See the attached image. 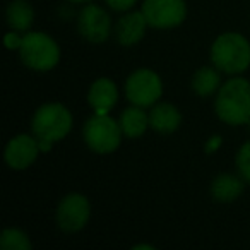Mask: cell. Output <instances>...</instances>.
Segmentation results:
<instances>
[{
  "label": "cell",
  "mask_w": 250,
  "mask_h": 250,
  "mask_svg": "<svg viewBox=\"0 0 250 250\" xmlns=\"http://www.w3.org/2000/svg\"><path fill=\"white\" fill-rule=\"evenodd\" d=\"M216 113L225 124L242 125L250 118V83L243 77H233L225 83L216 98Z\"/></svg>",
  "instance_id": "obj_1"
},
{
  "label": "cell",
  "mask_w": 250,
  "mask_h": 250,
  "mask_svg": "<svg viewBox=\"0 0 250 250\" xmlns=\"http://www.w3.org/2000/svg\"><path fill=\"white\" fill-rule=\"evenodd\" d=\"M211 60L225 74H240L250 65V43L240 33H223L211 46Z\"/></svg>",
  "instance_id": "obj_2"
},
{
  "label": "cell",
  "mask_w": 250,
  "mask_h": 250,
  "mask_svg": "<svg viewBox=\"0 0 250 250\" xmlns=\"http://www.w3.org/2000/svg\"><path fill=\"white\" fill-rule=\"evenodd\" d=\"M72 129V115L63 104L46 103L35 111L31 120V130L38 141H48L55 144L62 141Z\"/></svg>",
  "instance_id": "obj_3"
},
{
  "label": "cell",
  "mask_w": 250,
  "mask_h": 250,
  "mask_svg": "<svg viewBox=\"0 0 250 250\" xmlns=\"http://www.w3.org/2000/svg\"><path fill=\"white\" fill-rule=\"evenodd\" d=\"M19 57L28 69L46 72L52 70L60 60V50L55 40L40 31L26 33L19 46Z\"/></svg>",
  "instance_id": "obj_4"
},
{
  "label": "cell",
  "mask_w": 250,
  "mask_h": 250,
  "mask_svg": "<svg viewBox=\"0 0 250 250\" xmlns=\"http://www.w3.org/2000/svg\"><path fill=\"white\" fill-rule=\"evenodd\" d=\"M122 129L120 124L115 122L106 113H96L83 127V137L86 141L87 147L98 154L113 153L122 141Z\"/></svg>",
  "instance_id": "obj_5"
},
{
  "label": "cell",
  "mask_w": 250,
  "mask_h": 250,
  "mask_svg": "<svg viewBox=\"0 0 250 250\" xmlns=\"http://www.w3.org/2000/svg\"><path fill=\"white\" fill-rule=\"evenodd\" d=\"M163 94V84L154 70L139 69L134 70L125 81V96L132 104L141 108H149Z\"/></svg>",
  "instance_id": "obj_6"
},
{
  "label": "cell",
  "mask_w": 250,
  "mask_h": 250,
  "mask_svg": "<svg viewBox=\"0 0 250 250\" xmlns=\"http://www.w3.org/2000/svg\"><path fill=\"white\" fill-rule=\"evenodd\" d=\"M141 11L151 28L171 29L184 22L187 5L184 0H144Z\"/></svg>",
  "instance_id": "obj_7"
},
{
  "label": "cell",
  "mask_w": 250,
  "mask_h": 250,
  "mask_svg": "<svg viewBox=\"0 0 250 250\" xmlns=\"http://www.w3.org/2000/svg\"><path fill=\"white\" fill-rule=\"evenodd\" d=\"M89 214V201L81 194H69L57 208V223L65 233H76L87 225Z\"/></svg>",
  "instance_id": "obj_8"
},
{
  "label": "cell",
  "mask_w": 250,
  "mask_h": 250,
  "mask_svg": "<svg viewBox=\"0 0 250 250\" xmlns=\"http://www.w3.org/2000/svg\"><path fill=\"white\" fill-rule=\"evenodd\" d=\"M77 29H79L81 36H84L87 42L96 43V45L98 43H103L110 36V16H108V12L104 9L89 4L79 12Z\"/></svg>",
  "instance_id": "obj_9"
},
{
  "label": "cell",
  "mask_w": 250,
  "mask_h": 250,
  "mask_svg": "<svg viewBox=\"0 0 250 250\" xmlns=\"http://www.w3.org/2000/svg\"><path fill=\"white\" fill-rule=\"evenodd\" d=\"M40 151L42 149H40L38 139L28 136V134H19V136L12 137L7 143L4 151V158H5V163L12 170L21 171L35 163Z\"/></svg>",
  "instance_id": "obj_10"
},
{
  "label": "cell",
  "mask_w": 250,
  "mask_h": 250,
  "mask_svg": "<svg viewBox=\"0 0 250 250\" xmlns=\"http://www.w3.org/2000/svg\"><path fill=\"white\" fill-rule=\"evenodd\" d=\"M147 26L149 24H147L143 11L129 12L118 19L117 26H115V38L122 46H132L143 40Z\"/></svg>",
  "instance_id": "obj_11"
},
{
  "label": "cell",
  "mask_w": 250,
  "mask_h": 250,
  "mask_svg": "<svg viewBox=\"0 0 250 250\" xmlns=\"http://www.w3.org/2000/svg\"><path fill=\"white\" fill-rule=\"evenodd\" d=\"M118 100V89L115 86V83L106 77H101V79L94 81L89 87V93H87V103L91 104L96 113H108L111 108L117 104Z\"/></svg>",
  "instance_id": "obj_12"
},
{
  "label": "cell",
  "mask_w": 250,
  "mask_h": 250,
  "mask_svg": "<svg viewBox=\"0 0 250 250\" xmlns=\"http://www.w3.org/2000/svg\"><path fill=\"white\" fill-rule=\"evenodd\" d=\"M182 115L171 103H156L149 111V127L160 134H171L180 127Z\"/></svg>",
  "instance_id": "obj_13"
},
{
  "label": "cell",
  "mask_w": 250,
  "mask_h": 250,
  "mask_svg": "<svg viewBox=\"0 0 250 250\" xmlns=\"http://www.w3.org/2000/svg\"><path fill=\"white\" fill-rule=\"evenodd\" d=\"M245 180L242 177H236L231 173H223L212 180L211 194L219 202H231L242 195Z\"/></svg>",
  "instance_id": "obj_14"
},
{
  "label": "cell",
  "mask_w": 250,
  "mask_h": 250,
  "mask_svg": "<svg viewBox=\"0 0 250 250\" xmlns=\"http://www.w3.org/2000/svg\"><path fill=\"white\" fill-rule=\"evenodd\" d=\"M118 124H120V129L124 132V136L130 137V139H136V137L143 136L147 127H149V115L144 111V108L134 104V106L122 111L120 118H118Z\"/></svg>",
  "instance_id": "obj_15"
},
{
  "label": "cell",
  "mask_w": 250,
  "mask_h": 250,
  "mask_svg": "<svg viewBox=\"0 0 250 250\" xmlns=\"http://www.w3.org/2000/svg\"><path fill=\"white\" fill-rule=\"evenodd\" d=\"M7 24L14 31L28 33L35 21V11L28 0H12L7 7Z\"/></svg>",
  "instance_id": "obj_16"
},
{
  "label": "cell",
  "mask_w": 250,
  "mask_h": 250,
  "mask_svg": "<svg viewBox=\"0 0 250 250\" xmlns=\"http://www.w3.org/2000/svg\"><path fill=\"white\" fill-rule=\"evenodd\" d=\"M221 70L216 67H201L197 72L192 77V89L195 91V94L199 96H211L214 91L219 89V77Z\"/></svg>",
  "instance_id": "obj_17"
},
{
  "label": "cell",
  "mask_w": 250,
  "mask_h": 250,
  "mask_svg": "<svg viewBox=\"0 0 250 250\" xmlns=\"http://www.w3.org/2000/svg\"><path fill=\"white\" fill-rule=\"evenodd\" d=\"M0 247L4 250H31L28 235L18 228H7L0 235Z\"/></svg>",
  "instance_id": "obj_18"
},
{
  "label": "cell",
  "mask_w": 250,
  "mask_h": 250,
  "mask_svg": "<svg viewBox=\"0 0 250 250\" xmlns=\"http://www.w3.org/2000/svg\"><path fill=\"white\" fill-rule=\"evenodd\" d=\"M236 170H238V175L250 184V143H245L240 151L236 153Z\"/></svg>",
  "instance_id": "obj_19"
},
{
  "label": "cell",
  "mask_w": 250,
  "mask_h": 250,
  "mask_svg": "<svg viewBox=\"0 0 250 250\" xmlns=\"http://www.w3.org/2000/svg\"><path fill=\"white\" fill-rule=\"evenodd\" d=\"M137 0H106V4L110 9H113V11L117 12H125L129 11V9L134 7V4H136Z\"/></svg>",
  "instance_id": "obj_20"
},
{
  "label": "cell",
  "mask_w": 250,
  "mask_h": 250,
  "mask_svg": "<svg viewBox=\"0 0 250 250\" xmlns=\"http://www.w3.org/2000/svg\"><path fill=\"white\" fill-rule=\"evenodd\" d=\"M4 43H5V46H7L9 50H19V46H21V43H22V38L18 35V31H14V29H12L11 33H7V35H5Z\"/></svg>",
  "instance_id": "obj_21"
},
{
  "label": "cell",
  "mask_w": 250,
  "mask_h": 250,
  "mask_svg": "<svg viewBox=\"0 0 250 250\" xmlns=\"http://www.w3.org/2000/svg\"><path fill=\"white\" fill-rule=\"evenodd\" d=\"M219 144H221V137H218V136H216V137H212V139H211V143H209L208 146H206V151H208V153H212V151H214L216 147L219 146Z\"/></svg>",
  "instance_id": "obj_22"
},
{
  "label": "cell",
  "mask_w": 250,
  "mask_h": 250,
  "mask_svg": "<svg viewBox=\"0 0 250 250\" xmlns=\"http://www.w3.org/2000/svg\"><path fill=\"white\" fill-rule=\"evenodd\" d=\"M134 250H154L153 245H146V243H143V245H134Z\"/></svg>",
  "instance_id": "obj_23"
},
{
  "label": "cell",
  "mask_w": 250,
  "mask_h": 250,
  "mask_svg": "<svg viewBox=\"0 0 250 250\" xmlns=\"http://www.w3.org/2000/svg\"><path fill=\"white\" fill-rule=\"evenodd\" d=\"M72 4H83V2H91V0H69Z\"/></svg>",
  "instance_id": "obj_24"
},
{
  "label": "cell",
  "mask_w": 250,
  "mask_h": 250,
  "mask_svg": "<svg viewBox=\"0 0 250 250\" xmlns=\"http://www.w3.org/2000/svg\"><path fill=\"white\" fill-rule=\"evenodd\" d=\"M247 124H249V127H250V118H249V122H247Z\"/></svg>",
  "instance_id": "obj_25"
}]
</instances>
